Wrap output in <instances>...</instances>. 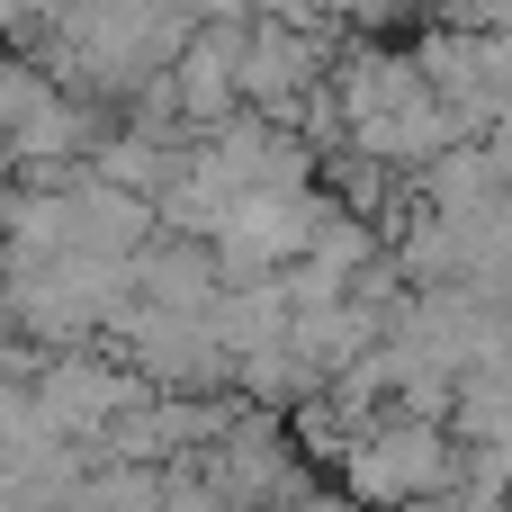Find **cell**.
Returning a JSON list of instances; mask_svg holds the SVG:
<instances>
[{
  "label": "cell",
  "instance_id": "1",
  "mask_svg": "<svg viewBox=\"0 0 512 512\" xmlns=\"http://www.w3.org/2000/svg\"><path fill=\"white\" fill-rule=\"evenodd\" d=\"M342 495L360 504H414V495H450L459 477V441L450 423H423V414H369L342 450Z\"/></svg>",
  "mask_w": 512,
  "mask_h": 512
}]
</instances>
